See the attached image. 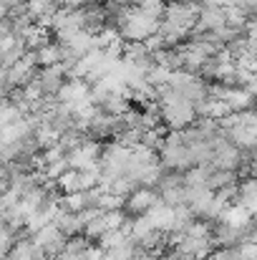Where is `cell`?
<instances>
[{
	"instance_id": "1",
	"label": "cell",
	"mask_w": 257,
	"mask_h": 260,
	"mask_svg": "<svg viewBox=\"0 0 257 260\" xmlns=\"http://www.w3.org/2000/svg\"><path fill=\"white\" fill-rule=\"evenodd\" d=\"M30 240L43 250V255L46 260H53L58 258L61 253H63V248H66V243H68V238L56 228V222H48V225H43L41 230H35L33 235H30Z\"/></svg>"
},
{
	"instance_id": "9",
	"label": "cell",
	"mask_w": 257,
	"mask_h": 260,
	"mask_svg": "<svg viewBox=\"0 0 257 260\" xmlns=\"http://www.w3.org/2000/svg\"><path fill=\"white\" fill-rule=\"evenodd\" d=\"M33 58H35V66L43 69V66H53L61 61V46L56 41H46L43 46H38L33 51Z\"/></svg>"
},
{
	"instance_id": "5",
	"label": "cell",
	"mask_w": 257,
	"mask_h": 260,
	"mask_svg": "<svg viewBox=\"0 0 257 260\" xmlns=\"http://www.w3.org/2000/svg\"><path fill=\"white\" fill-rule=\"evenodd\" d=\"M88 91H91V86L86 84L84 79H66L63 86L58 88V93H56V101L74 106V104H79V101L88 99Z\"/></svg>"
},
{
	"instance_id": "3",
	"label": "cell",
	"mask_w": 257,
	"mask_h": 260,
	"mask_svg": "<svg viewBox=\"0 0 257 260\" xmlns=\"http://www.w3.org/2000/svg\"><path fill=\"white\" fill-rule=\"evenodd\" d=\"M35 81H38V86L43 91V96H56L58 88L63 86V81H66V66L61 61L53 63V66H43V69H38Z\"/></svg>"
},
{
	"instance_id": "6",
	"label": "cell",
	"mask_w": 257,
	"mask_h": 260,
	"mask_svg": "<svg viewBox=\"0 0 257 260\" xmlns=\"http://www.w3.org/2000/svg\"><path fill=\"white\" fill-rule=\"evenodd\" d=\"M235 205H242L247 212H252L255 215L257 210V182L255 177H242L240 182H237V192H235V200H232ZM230 202V205H232Z\"/></svg>"
},
{
	"instance_id": "2",
	"label": "cell",
	"mask_w": 257,
	"mask_h": 260,
	"mask_svg": "<svg viewBox=\"0 0 257 260\" xmlns=\"http://www.w3.org/2000/svg\"><path fill=\"white\" fill-rule=\"evenodd\" d=\"M157 202H159V194H157V189H154V187H136L134 192H129V194L124 197L121 212H124L129 220H134V217H139V215L149 212Z\"/></svg>"
},
{
	"instance_id": "12",
	"label": "cell",
	"mask_w": 257,
	"mask_h": 260,
	"mask_svg": "<svg viewBox=\"0 0 257 260\" xmlns=\"http://www.w3.org/2000/svg\"><path fill=\"white\" fill-rule=\"evenodd\" d=\"M5 18H8V5L0 3V20H5Z\"/></svg>"
},
{
	"instance_id": "7",
	"label": "cell",
	"mask_w": 257,
	"mask_h": 260,
	"mask_svg": "<svg viewBox=\"0 0 257 260\" xmlns=\"http://www.w3.org/2000/svg\"><path fill=\"white\" fill-rule=\"evenodd\" d=\"M230 111H245V109H252L255 106V93H247L245 88H227L225 99Z\"/></svg>"
},
{
	"instance_id": "4",
	"label": "cell",
	"mask_w": 257,
	"mask_h": 260,
	"mask_svg": "<svg viewBox=\"0 0 257 260\" xmlns=\"http://www.w3.org/2000/svg\"><path fill=\"white\" fill-rule=\"evenodd\" d=\"M121 61H126V63H131V66H136V69H141V71H149V69L154 66V56H152V51L144 46V41L124 43V48H121Z\"/></svg>"
},
{
	"instance_id": "10",
	"label": "cell",
	"mask_w": 257,
	"mask_h": 260,
	"mask_svg": "<svg viewBox=\"0 0 257 260\" xmlns=\"http://www.w3.org/2000/svg\"><path fill=\"white\" fill-rule=\"evenodd\" d=\"M164 5H167L164 0H134V3H131V8H134L136 13H141V15L152 18V20H162Z\"/></svg>"
},
{
	"instance_id": "11",
	"label": "cell",
	"mask_w": 257,
	"mask_h": 260,
	"mask_svg": "<svg viewBox=\"0 0 257 260\" xmlns=\"http://www.w3.org/2000/svg\"><path fill=\"white\" fill-rule=\"evenodd\" d=\"M204 260H242V255H240V248H237V245H235V248L219 245V248H212Z\"/></svg>"
},
{
	"instance_id": "8",
	"label": "cell",
	"mask_w": 257,
	"mask_h": 260,
	"mask_svg": "<svg viewBox=\"0 0 257 260\" xmlns=\"http://www.w3.org/2000/svg\"><path fill=\"white\" fill-rule=\"evenodd\" d=\"M252 217H255L252 212H247L242 205H235V202H232V205H227V207L219 212L217 220H219V222H227V225H232V228H245Z\"/></svg>"
},
{
	"instance_id": "13",
	"label": "cell",
	"mask_w": 257,
	"mask_h": 260,
	"mask_svg": "<svg viewBox=\"0 0 257 260\" xmlns=\"http://www.w3.org/2000/svg\"><path fill=\"white\" fill-rule=\"evenodd\" d=\"M5 189H8V182L0 177V194H5Z\"/></svg>"
}]
</instances>
